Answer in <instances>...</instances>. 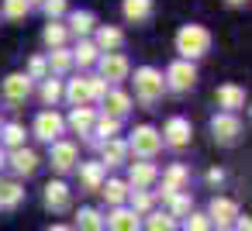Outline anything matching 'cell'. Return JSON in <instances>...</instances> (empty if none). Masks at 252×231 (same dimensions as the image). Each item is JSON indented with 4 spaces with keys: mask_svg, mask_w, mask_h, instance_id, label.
<instances>
[{
    "mask_svg": "<svg viewBox=\"0 0 252 231\" xmlns=\"http://www.w3.org/2000/svg\"><path fill=\"white\" fill-rule=\"evenodd\" d=\"M207 49H211V31H207L204 25H183V28H180V35H176V52H180L183 59H200V56H207Z\"/></svg>",
    "mask_w": 252,
    "mask_h": 231,
    "instance_id": "cell-1",
    "label": "cell"
},
{
    "mask_svg": "<svg viewBox=\"0 0 252 231\" xmlns=\"http://www.w3.org/2000/svg\"><path fill=\"white\" fill-rule=\"evenodd\" d=\"M162 90H166V80H162V73L159 69H152V66H142L138 73H135V93H138V100L149 107V104H156L159 97H162Z\"/></svg>",
    "mask_w": 252,
    "mask_h": 231,
    "instance_id": "cell-2",
    "label": "cell"
},
{
    "mask_svg": "<svg viewBox=\"0 0 252 231\" xmlns=\"http://www.w3.org/2000/svg\"><path fill=\"white\" fill-rule=\"evenodd\" d=\"M159 148H162V135H159L156 128H149V124L135 128L131 138H128V152H135V155H142V159H152Z\"/></svg>",
    "mask_w": 252,
    "mask_h": 231,
    "instance_id": "cell-3",
    "label": "cell"
},
{
    "mask_svg": "<svg viewBox=\"0 0 252 231\" xmlns=\"http://www.w3.org/2000/svg\"><path fill=\"white\" fill-rule=\"evenodd\" d=\"M211 131H214V142H221V145H235L238 135H242V121H238L231 111H224V114H218V117L211 121Z\"/></svg>",
    "mask_w": 252,
    "mask_h": 231,
    "instance_id": "cell-4",
    "label": "cell"
},
{
    "mask_svg": "<svg viewBox=\"0 0 252 231\" xmlns=\"http://www.w3.org/2000/svg\"><path fill=\"white\" fill-rule=\"evenodd\" d=\"M166 83L173 87V90H190L193 83H197V69H193V62L190 59H180V62H173L169 69H166Z\"/></svg>",
    "mask_w": 252,
    "mask_h": 231,
    "instance_id": "cell-5",
    "label": "cell"
},
{
    "mask_svg": "<svg viewBox=\"0 0 252 231\" xmlns=\"http://www.w3.org/2000/svg\"><path fill=\"white\" fill-rule=\"evenodd\" d=\"M59 135H63V117H59L56 111H42V114L35 117V138H42V142H59Z\"/></svg>",
    "mask_w": 252,
    "mask_h": 231,
    "instance_id": "cell-6",
    "label": "cell"
},
{
    "mask_svg": "<svg viewBox=\"0 0 252 231\" xmlns=\"http://www.w3.org/2000/svg\"><path fill=\"white\" fill-rule=\"evenodd\" d=\"M207 217H211L218 228H228V224L238 217V203H235V200H228V197H214V200H211V207H207Z\"/></svg>",
    "mask_w": 252,
    "mask_h": 231,
    "instance_id": "cell-7",
    "label": "cell"
},
{
    "mask_svg": "<svg viewBox=\"0 0 252 231\" xmlns=\"http://www.w3.org/2000/svg\"><path fill=\"white\" fill-rule=\"evenodd\" d=\"M97 66H100V80H125V76H128V59H125L121 52L100 56Z\"/></svg>",
    "mask_w": 252,
    "mask_h": 231,
    "instance_id": "cell-8",
    "label": "cell"
},
{
    "mask_svg": "<svg viewBox=\"0 0 252 231\" xmlns=\"http://www.w3.org/2000/svg\"><path fill=\"white\" fill-rule=\"evenodd\" d=\"M166 138V145H173V148H183L187 142H190V135H193V128H190V121L187 117H169L166 121V131H162Z\"/></svg>",
    "mask_w": 252,
    "mask_h": 231,
    "instance_id": "cell-9",
    "label": "cell"
},
{
    "mask_svg": "<svg viewBox=\"0 0 252 231\" xmlns=\"http://www.w3.org/2000/svg\"><path fill=\"white\" fill-rule=\"evenodd\" d=\"M45 207L56 210V214L69 210V186H66L63 179H49V183H45Z\"/></svg>",
    "mask_w": 252,
    "mask_h": 231,
    "instance_id": "cell-10",
    "label": "cell"
},
{
    "mask_svg": "<svg viewBox=\"0 0 252 231\" xmlns=\"http://www.w3.org/2000/svg\"><path fill=\"white\" fill-rule=\"evenodd\" d=\"M52 169L56 173H69L73 162H76V145L73 142H52V155H49Z\"/></svg>",
    "mask_w": 252,
    "mask_h": 231,
    "instance_id": "cell-11",
    "label": "cell"
},
{
    "mask_svg": "<svg viewBox=\"0 0 252 231\" xmlns=\"http://www.w3.org/2000/svg\"><path fill=\"white\" fill-rule=\"evenodd\" d=\"M104 228H107V231H142V221H138L135 210H128V207H114V214L104 221Z\"/></svg>",
    "mask_w": 252,
    "mask_h": 231,
    "instance_id": "cell-12",
    "label": "cell"
},
{
    "mask_svg": "<svg viewBox=\"0 0 252 231\" xmlns=\"http://www.w3.org/2000/svg\"><path fill=\"white\" fill-rule=\"evenodd\" d=\"M28 93H32V76H28V73H11V76L4 80V97H7V100L18 104V100H25Z\"/></svg>",
    "mask_w": 252,
    "mask_h": 231,
    "instance_id": "cell-13",
    "label": "cell"
},
{
    "mask_svg": "<svg viewBox=\"0 0 252 231\" xmlns=\"http://www.w3.org/2000/svg\"><path fill=\"white\" fill-rule=\"evenodd\" d=\"M187 179H190V173H187V166H169L166 169V176H162V200H169L173 193H180L183 186H187Z\"/></svg>",
    "mask_w": 252,
    "mask_h": 231,
    "instance_id": "cell-14",
    "label": "cell"
},
{
    "mask_svg": "<svg viewBox=\"0 0 252 231\" xmlns=\"http://www.w3.org/2000/svg\"><path fill=\"white\" fill-rule=\"evenodd\" d=\"M214 97H218V104H221L224 111H231V114H235L238 107H245V90H242V87H235V83L218 87V93H214Z\"/></svg>",
    "mask_w": 252,
    "mask_h": 231,
    "instance_id": "cell-15",
    "label": "cell"
},
{
    "mask_svg": "<svg viewBox=\"0 0 252 231\" xmlns=\"http://www.w3.org/2000/svg\"><path fill=\"white\" fill-rule=\"evenodd\" d=\"M38 162H42V159H38L32 148H25V145L11 152V166H14V173H18V176H32V173L38 169Z\"/></svg>",
    "mask_w": 252,
    "mask_h": 231,
    "instance_id": "cell-16",
    "label": "cell"
},
{
    "mask_svg": "<svg viewBox=\"0 0 252 231\" xmlns=\"http://www.w3.org/2000/svg\"><path fill=\"white\" fill-rule=\"evenodd\" d=\"M156 176H159V173H156L152 162H135L131 173H128V186H131V190H145V186L156 183Z\"/></svg>",
    "mask_w": 252,
    "mask_h": 231,
    "instance_id": "cell-17",
    "label": "cell"
},
{
    "mask_svg": "<svg viewBox=\"0 0 252 231\" xmlns=\"http://www.w3.org/2000/svg\"><path fill=\"white\" fill-rule=\"evenodd\" d=\"M104 107H107V117H118L121 121L131 111V97L121 93V90H111V93H104Z\"/></svg>",
    "mask_w": 252,
    "mask_h": 231,
    "instance_id": "cell-18",
    "label": "cell"
},
{
    "mask_svg": "<svg viewBox=\"0 0 252 231\" xmlns=\"http://www.w3.org/2000/svg\"><path fill=\"white\" fill-rule=\"evenodd\" d=\"M21 200H25V190H21V183H14V179L0 183V210H14Z\"/></svg>",
    "mask_w": 252,
    "mask_h": 231,
    "instance_id": "cell-19",
    "label": "cell"
},
{
    "mask_svg": "<svg viewBox=\"0 0 252 231\" xmlns=\"http://www.w3.org/2000/svg\"><path fill=\"white\" fill-rule=\"evenodd\" d=\"M121 11H125V18H128V21L142 25V21H149V18H152V0H125Z\"/></svg>",
    "mask_w": 252,
    "mask_h": 231,
    "instance_id": "cell-20",
    "label": "cell"
},
{
    "mask_svg": "<svg viewBox=\"0 0 252 231\" xmlns=\"http://www.w3.org/2000/svg\"><path fill=\"white\" fill-rule=\"evenodd\" d=\"M63 93H66V100H69L73 107H87V104H90V87H87V76H83V80H69V87H66Z\"/></svg>",
    "mask_w": 252,
    "mask_h": 231,
    "instance_id": "cell-21",
    "label": "cell"
},
{
    "mask_svg": "<svg viewBox=\"0 0 252 231\" xmlns=\"http://www.w3.org/2000/svg\"><path fill=\"white\" fill-rule=\"evenodd\" d=\"M100 193H104V200H107L111 207H121V203L128 200V183H121V179H107V183H100Z\"/></svg>",
    "mask_w": 252,
    "mask_h": 231,
    "instance_id": "cell-22",
    "label": "cell"
},
{
    "mask_svg": "<svg viewBox=\"0 0 252 231\" xmlns=\"http://www.w3.org/2000/svg\"><path fill=\"white\" fill-rule=\"evenodd\" d=\"M125 159H128V142L107 138V142H104V166H121Z\"/></svg>",
    "mask_w": 252,
    "mask_h": 231,
    "instance_id": "cell-23",
    "label": "cell"
},
{
    "mask_svg": "<svg viewBox=\"0 0 252 231\" xmlns=\"http://www.w3.org/2000/svg\"><path fill=\"white\" fill-rule=\"evenodd\" d=\"M73 231H104V217H100V210L83 207V210L76 214V228H73Z\"/></svg>",
    "mask_w": 252,
    "mask_h": 231,
    "instance_id": "cell-24",
    "label": "cell"
},
{
    "mask_svg": "<svg viewBox=\"0 0 252 231\" xmlns=\"http://www.w3.org/2000/svg\"><path fill=\"white\" fill-rule=\"evenodd\" d=\"M80 183L87 190H100V183H104V162H87L80 169Z\"/></svg>",
    "mask_w": 252,
    "mask_h": 231,
    "instance_id": "cell-25",
    "label": "cell"
},
{
    "mask_svg": "<svg viewBox=\"0 0 252 231\" xmlns=\"http://www.w3.org/2000/svg\"><path fill=\"white\" fill-rule=\"evenodd\" d=\"M125 45V35L118 31V28H100L97 31V49H104V52H118Z\"/></svg>",
    "mask_w": 252,
    "mask_h": 231,
    "instance_id": "cell-26",
    "label": "cell"
},
{
    "mask_svg": "<svg viewBox=\"0 0 252 231\" xmlns=\"http://www.w3.org/2000/svg\"><path fill=\"white\" fill-rule=\"evenodd\" d=\"M69 124H73V131H80V135H90V128H94V111H90V107H73V114H69Z\"/></svg>",
    "mask_w": 252,
    "mask_h": 231,
    "instance_id": "cell-27",
    "label": "cell"
},
{
    "mask_svg": "<svg viewBox=\"0 0 252 231\" xmlns=\"http://www.w3.org/2000/svg\"><path fill=\"white\" fill-rule=\"evenodd\" d=\"M69 28H73V35H80V38L90 35V31H94V14H90V11H73V14H69Z\"/></svg>",
    "mask_w": 252,
    "mask_h": 231,
    "instance_id": "cell-28",
    "label": "cell"
},
{
    "mask_svg": "<svg viewBox=\"0 0 252 231\" xmlns=\"http://www.w3.org/2000/svg\"><path fill=\"white\" fill-rule=\"evenodd\" d=\"M118 128H121V121L104 114V117H94V128H90V131H94V135H100V142H107V138H114V135H118Z\"/></svg>",
    "mask_w": 252,
    "mask_h": 231,
    "instance_id": "cell-29",
    "label": "cell"
},
{
    "mask_svg": "<svg viewBox=\"0 0 252 231\" xmlns=\"http://www.w3.org/2000/svg\"><path fill=\"white\" fill-rule=\"evenodd\" d=\"M145 231H176V217H169V214H149L145 217Z\"/></svg>",
    "mask_w": 252,
    "mask_h": 231,
    "instance_id": "cell-30",
    "label": "cell"
},
{
    "mask_svg": "<svg viewBox=\"0 0 252 231\" xmlns=\"http://www.w3.org/2000/svg\"><path fill=\"white\" fill-rule=\"evenodd\" d=\"M45 45L49 49H63V42H66V28L59 25V21H49V28H45Z\"/></svg>",
    "mask_w": 252,
    "mask_h": 231,
    "instance_id": "cell-31",
    "label": "cell"
},
{
    "mask_svg": "<svg viewBox=\"0 0 252 231\" xmlns=\"http://www.w3.org/2000/svg\"><path fill=\"white\" fill-rule=\"evenodd\" d=\"M166 203H169V217H187L190 214V197L187 193H173Z\"/></svg>",
    "mask_w": 252,
    "mask_h": 231,
    "instance_id": "cell-32",
    "label": "cell"
},
{
    "mask_svg": "<svg viewBox=\"0 0 252 231\" xmlns=\"http://www.w3.org/2000/svg\"><path fill=\"white\" fill-rule=\"evenodd\" d=\"M59 97H63V83H59V80H52V76H49V80H45V83H42V100H45V104H49V107H52V104H56V100H59Z\"/></svg>",
    "mask_w": 252,
    "mask_h": 231,
    "instance_id": "cell-33",
    "label": "cell"
},
{
    "mask_svg": "<svg viewBox=\"0 0 252 231\" xmlns=\"http://www.w3.org/2000/svg\"><path fill=\"white\" fill-rule=\"evenodd\" d=\"M28 11H32L28 0H4V14H7V18H14V21H21Z\"/></svg>",
    "mask_w": 252,
    "mask_h": 231,
    "instance_id": "cell-34",
    "label": "cell"
},
{
    "mask_svg": "<svg viewBox=\"0 0 252 231\" xmlns=\"http://www.w3.org/2000/svg\"><path fill=\"white\" fill-rule=\"evenodd\" d=\"M183 231H211V217L207 214H187V221H183Z\"/></svg>",
    "mask_w": 252,
    "mask_h": 231,
    "instance_id": "cell-35",
    "label": "cell"
},
{
    "mask_svg": "<svg viewBox=\"0 0 252 231\" xmlns=\"http://www.w3.org/2000/svg\"><path fill=\"white\" fill-rule=\"evenodd\" d=\"M80 66H94L97 62V45H90V42H80V49H76V56H73Z\"/></svg>",
    "mask_w": 252,
    "mask_h": 231,
    "instance_id": "cell-36",
    "label": "cell"
},
{
    "mask_svg": "<svg viewBox=\"0 0 252 231\" xmlns=\"http://www.w3.org/2000/svg\"><path fill=\"white\" fill-rule=\"evenodd\" d=\"M69 62H73V56H69L66 49H52V56H49V66H52L56 73H66V69H69Z\"/></svg>",
    "mask_w": 252,
    "mask_h": 231,
    "instance_id": "cell-37",
    "label": "cell"
},
{
    "mask_svg": "<svg viewBox=\"0 0 252 231\" xmlns=\"http://www.w3.org/2000/svg\"><path fill=\"white\" fill-rule=\"evenodd\" d=\"M4 142H7L11 148H21V145H25V128H21V124H4Z\"/></svg>",
    "mask_w": 252,
    "mask_h": 231,
    "instance_id": "cell-38",
    "label": "cell"
},
{
    "mask_svg": "<svg viewBox=\"0 0 252 231\" xmlns=\"http://www.w3.org/2000/svg\"><path fill=\"white\" fill-rule=\"evenodd\" d=\"M128 197H131V210H135V214H145V210L152 207V197H149L145 190H131Z\"/></svg>",
    "mask_w": 252,
    "mask_h": 231,
    "instance_id": "cell-39",
    "label": "cell"
},
{
    "mask_svg": "<svg viewBox=\"0 0 252 231\" xmlns=\"http://www.w3.org/2000/svg\"><path fill=\"white\" fill-rule=\"evenodd\" d=\"M87 87H90V100H104V93H107V83H104L100 76H87Z\"/></svg>",
    "mask_w": 252,
    "mask_h": 231,
    "instance_id": "cell-40",
    "label": "cell"
},
{
    "mask_svg": "<svg viewBox=\"0 0 252 231\" xmlns=\"http://www.w3.org/2000/svg\"><path fill=\"white\" fill-rule=\"evenodd\" d=\"M42 7H45V14L56 21L59 14H66V0H42Z\"/></svg>",
    "mask_w": 252,
    "mask_h": 231,
    "instance_id": "cell-41",
    "label": "cell"
},
{
    "mask_svg": "<svg viewBox=\"0 0 252 231\" xmlns=\"http://www.w3.org/2000/svg\"><path fill=\"white\" fill-rule=\"evenodd\" d=\"M45 73H49V62H45V59H32L28 76H32V80H45Z\"/></svg>",
    "mask_w": 252,
    "mask_h": 231,
    "instance_id": "cell-42",
    "label": "cell"
},
{
    "mask_svg": "<svg viewBox=\"0 0 252 231\" xmlns=\"http://www.w3.org/2000/svg\"><path fill=\"white\" fill-rule=\"evenodd\" d=\"M235 231H252V224H249V217H242V214H238V217H235Z\"/></svg>",
    "mask_w": 252,
    "mask_h": 231,
    "instance_id": "cell-43",
    "label": "cell"
},
{
    "mask_svg": "<svg viewBox=\"0 0 252 231\" xmlns=\"http://www.w3.org/2000/svg\"><path fill=\"white\" fill-rule=\"evenodd\" d=\"M221 179H224L221 169H211V173H207V183H221Z\"/></svg>",
    "mask_w": 252,
    "mask_h": 231,
    "instance_id": "cell-44",
    "label": "cell"
},
{
    "mask_svg": "<svg viewBox=\"0 0 252 231\" xmlns=\"http://www.w3.org/2000/svg\"><path fill=\"white\" fill-rule=\"evenodd\" d=\"M49 231H73V228H69V224H52Z\"/></svg>",
    "mask_w": 252,
    "mask_h": 231,
    "instance_id": "cell-45",
    "label": "cell"
},
{
    "mask_svg": "<svg viewBox=\"0 0 252 231\" xmlns=\"http://www.w3.org/2000/svg\"><path fill=\"white\" fill-rule=\"evenodd\" d=\"M228 4H245V0H228Z\"/></svg>",
    "mask_w": 252,
    "mask_h": 231,
    "instance_id": "cell-46",
    "label": "cell"
},
{
    "mask_svg": "<svg viewBox=\"0 0 252 231\" xmlns=\"http://www.w3.org/2000/svg\"><path fill=\"white\" fill-rule=\"evenodd\" d=\"M0 166H4V152H0Z\"/></svg>",
    "mask_w": 252,
    "mask_h": 231,
    "instance_id": "cell-47",
    "label": "cell"
},
{
    "mask_svg": "<svg viewBox=\"0 0 252 231\" xmlns=\"http://www.w3.org/2000/svg\"><path fill=\"white\" fill-rule=\"evenodd\" d=\"M28 4H42V0H28Z\"/></svg>",
    "mask_w": 252,
    "mask_h": 231,
    "instance_id": "cell-48",
    "label": "cell"
},
{
    "mask_svg": "<svg viewBox=\"0 0 252 231\" xmlns=\"http://www.w3.org/2000/svg\"><path fill=\"white\" fill-rule=\"evenodd\" d=\"M218 231H231V228H218Z\"/></svg>",
    "mask_w": 252,
    "mask_h": 231,
    "instance_id": "cell-49",
    "label": "cell"
}]
</instances>
